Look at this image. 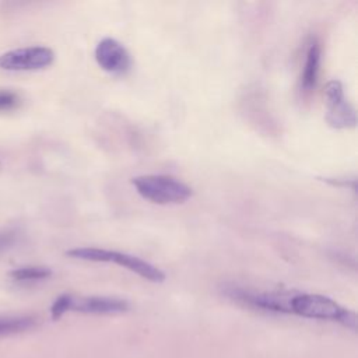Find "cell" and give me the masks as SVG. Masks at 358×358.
<instances>
[{"label": "cell", "instance_id": "cell-1", "mask_svg": "<svg viewBox=\"0 0 358 358\" xmlns=\"http://www.w3.org/2000/svg\"><path fill=\"white\" fill-rule=\"evenodd\" d=\"M66 256L71 259L87 260V262H113L117 266H122L151 282H162L165 280V273L157 266L137 256L117 252V250H109V249L94 248V246H83V248H73L67 250Z\"/></svg>", "mask_w": 358, "mask_h": 358}, {"label": "cell", "instance_id": "cell-2", "mask_svg": "<svg viewBox=\"0 0 358 358\" xmlns=\"http://www.w3.org/2000/svg\"><path fill=\"white\" fill-rule=\"evenodd\" d=\"M137 193L155 204H179L192 197V187L169 175H140L131 179Z\"/></svg>", "mask_w": 358, "mask_h": 358}, {"label": "cell", "instance_id": "cell-3", "mask_svg": "<svg viewBox=\"0 0 358 358\" xmlns=\"http://www.w3.org/2000/svg\"><path fill=\"white\" fill-rule=\"evenodd\" d=\"M348 309L329 296L319 294H295L289 299V313L310 319L334 320L341 323Z\"/></svg>", "mask_w": 358, "mask_h": 358}, {"label": "cell", "instance_id": "cell-4", "mask_svg": "<svg viewBox=\"0 0 358 358\" xmlns=\"http://www.w3.org/2000/svg\"><path fill=\"white\" fill-rule=\"evenodd\" d=\"M326 120L334 129H351L357 124V113L344 94L338 80H331L324 87Z\"/></svg>", "mask_w": 358, "mask_h": 358}, {"label": "cell", "instance_id": "cell-5", "mask_svg": "<svg viewBox=\"0 0 358 358\" xmlns=\"http://www.w3.org/2000/svg\"><path fill=\"white\" fill-rule=\"evenodd\" d=\"M55 52L48 46H28L0 55V69L8 71H31L50 66Z\"/></svg>", "mask_w": 358, "mask_h": 358}, {"label": "cell", "instance_id": "cell-6", "mask_svg": "<svg viewBox=\"0 0 358 358\" xmlns=\"http://www.w3.org/2000/svg\"><path fill=\"white\" fill-rule=\"evenodd\" d=\"M95 60L98 66L109 74L123 76L131 67V57L127 49L113 38H103L95 46Z\"/></svg>", "mask_w": 358, "mask_h": 358}, {"label": "cell", "instance_id": "cell-7", "mask_svg": "<svg viewBox=\"0 0 358 358\" xmlns=\"http://www.w3.org/2000/svg\"><path fill=\"white\" fill-rule=\"evenodd\" d=\"M129 309V303L124 299L110 296H70V310L83 313L110 315L122 313Z\"/></svg>", "mask_w": 358, "mask_h": 358}, {"label": "cell", "instance_id": "cell-8", "mask_svg": "<svg viewBox=\"0 0 358 358\" xmlns=\"http://www.w3.org/2000/svg\"><path fill=\"white\" fill-rule=\"evenodd\" d=\"M320 59H322V46L315 39L308 46L305 63L301 74V90L303 92H310L316 87L319 70H320Z\"/></svg>", "mask_w": 358, "mask_h": 358}, {"label": "cell", "instance_id": "cell-9", "mask_svg": "<svg viewBox=\"0 0 358 358\" xmlns=\"http://www.w3.org/2000/svg\"><path fill=\"white\" fill-rule=\"evenodd\" d=\"M8 274L18 282H34L49 278L52 275V270L45 266H24L11 270Z\"/></svg>", "mask_w": 358, "mask_h": 358}, {"label": "cell", "instance_id": "cell-10", "mask_svg": "<svg viewBox=\"0 0 358 358\" xmlns=\"http://www.w3.org/2000/svg\"><path fill=\"white\" fill-rule=\"evenodd\" d=\"M35 324H36V319L32 316L0 317V336L21 333L32 329Z\"/></svg>", "mask_w": 358, "mask_h": 358}, {"label": "cell", "instance_id": "cell-11", "mask_svg": "<svg viewBox=\"0 0 358 358\" xmlns=\"http://www.w3.org/2000/svg\"><path fill=\"white\" fill-rule=\"evenodd\" d=\"M21 105V98L11 90L0 88V112H10Z\"/></svg>", "mask_w": 358, "mask_h": 358}, {"label": "cell", "instance_id": "cell-12", "mask_svg": "<svg viewBox=\"0 0 358 358\" xmlns=\"http://www.w3.org/2000/svg\"><path fill=\"white\" fill-rule=\"evenodd\" d=\"M70 296L69 294L60 295L52 305V317L53 319H59L60 316H63L67 310H70Z\"/></svg>", "mask_w": 358, "mask_h": 358}, {"label": "cell", "instance_id": "cell-13", "mask_svg": "<svg viewBox=\"0 0 358 358\" xmlns=\"http://www.w3.org/2000/svg\"><path fill=\"white\" fill-rule=\"evenodd\" d=\"M17 241V234L14 231H1L0 232V252L10 249Z\"/></svg>", "mask_w": 358, "mask_h": 358}]
</instances>
